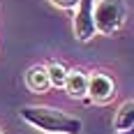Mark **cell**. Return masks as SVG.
I'll return each instance as SVG.
<instances>
[{
  "label": "cell",
  "instance_id": "5b68a950",
  "mask_svg": "<svg viewBox=\"0 0 134 134\" xmlns=\"http://www.w3.org/2000/svg\"><path fill=\"white\" fill-rule=\"evenodd\" d=\"M65 90L74 99L88 97V74L83 69H69L67 72V81H65Z\"/></svg>",
  "mask_w": 134,
  "mask_h": 134
},
{
  "label": "cell",
  "instance_id": "6da1fadb",
  "mask_svg": "<svg viewBox=\"0 0 134 134\" xmlns=\"http://www.w3.org/2000/svg\"><path fill=\"white\" fill-rule=\"evenodd\" d=\"M19 116L46 134H81L83 122L53 107H21Z\"/></svg>",
  "mask_w": 134,
  "mask_h": 134
},
{
  "label": "cell",
  "instance_id": "30bf717a",
  "mask_svg": "<svg viewBox=\"0 0 134 134\" xmlns=\"http://www.w3.org/2000/svg\"><path fill=\"white\" fill-rule=\"evenodd\" d=\"M116 134H134V125L130 127V130H125V132H116Z\"/></svg>",
  "mask_w": 134,
  "mask_h": 134
},
{
  "label": "cell",
  "instance_id": "277c9868",
  "mask_svg": "<svg viewBox=\"0 0 134 134\" xmlns=\"http://www.w3.org/2000/svg\"><path fill=\"white\" fill-rule=\"evenodd\" d=\"M116 95V83L109 74L95 72L93 76H88V97L95 99L97 104H104Z\"/></svg>",
  "mask_w": 134,
  "mask_h": 134
},
{
  "label": "cell",
  "instance_id": "ba28073f",
  "mask_svg": "<svg viewBox=\"0 0 134 134\" xmlns=\"http://www.w3.org/2000/svg\"><path fill=\"white\" fill-rule=\"evenodd\" d=\"M67 69L63 63H58V60H53V63H49L46 65V74H49V83L53 86V88H65V81H67Z\"/></svg>",
  "mask_w": 134,
  "mask_h": 134
},
{
  "label": "cell",
  "instance_id": "52a82bcc",
  "mask_svg": "<svg viewBox=\"0 0 134 134\" xmlns=\"http://www.w3.org/2000/svg\"><path fill=\"white\" fill-rule=\"evenodd\" d=\"M134 125V99H127L125 104H120V109L116 111L113 118V130L116 132H125Z\"/></svg>",
  "mask_w": 134,
  "mask_h": 134
},
{
  "label": "cell",
  "instance_id": "7a4b0ae2",
  "mask_svg": "<svg viewBox=\"0 0 134 134\" xmlns=\"http://www.w3.org/2000/svg\"><path fill=\"white\" fill-rule=\"evenodd\" d=\"M127 16V5L125 0H97L93 9L95 19V30L99 35H113L116 30H120Z\"/></svg>",
  "mask_w": 134,
  "mask_h": 134
},
{
  "label": "cell",
  "instance_id": "8fae6325",
  "mask_svg": "<svg viewBox=\"0 0 134 134\" xmlns=\"http://www.w3.org/2000/svg\"><path fill=\"white\" fill-rule=\"evenodd\" d=\"M0 134H5V132H2V130H0Z\"/></svg>",
  "mask_w": 134,
  "mask_h": 134
},
{
  "label": "cell",
  "instance_id": "9c48e42d",
  "mask_svg": "<svg viewBox=\"0 0 134 134\" xmlns=\"http://www.w3.org/2000/svg\"><path fill=\"white\" fill-rule=\"evenodd\" d=\"M51 2L60 9H76V5H79V0H51Z\"/></svg>",
  "mask_w": 134,
  "mask_h": 134
},
{
  "label": "cell",
  "instance_id": "3957f363",
  "mask_svg": "<svg viewBox=\"0 0 134 134\" xmlns=\"http://www.w3.org/2000/svg\"><path fill=\"white\" fill-rule=\"evenodd\" d=\"M93 9H95V0H79L76 12H74V35L79 42H90L97 32Z\"/></svg>",
  "mask_w": 134,
  "mask_h": 134
},
{
  "label": "cell",
  "instance_id": "8992f818",
  "mask_svg": "<svg viewBox=\"0 0 134 134\" xmlns=\"http://www.w3.org/2000/svg\"><path fill=\"white\" fill-rule=\"evenodd\" d=\"M26 86L32 93H46L51 88L49 83V74H46V65H32L26 72Z\"/></svg>",
  "mask_w": 134,
  "mask_h": 134
}]
</instances>
